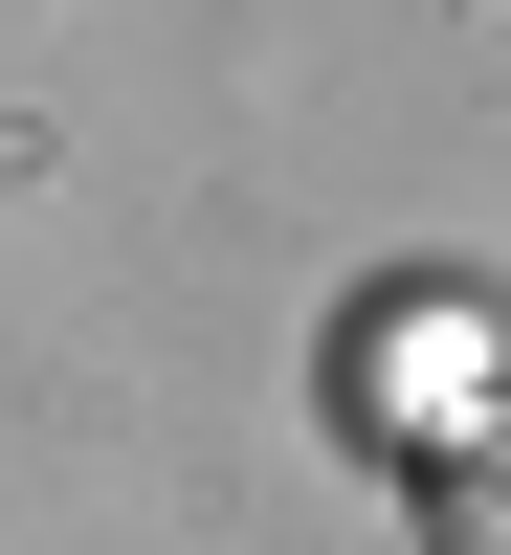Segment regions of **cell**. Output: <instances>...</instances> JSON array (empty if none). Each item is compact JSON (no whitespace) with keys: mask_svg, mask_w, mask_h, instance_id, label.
Returning <instances> with one entry per match:
<instances>
[{"mask_svg":"<svg viewBox=\"0 0 511 555\" xmlns=\"http://www.w3.org/2000/svg\"><path fill=\"white\" fill-rule=\"evenodd\" d=\"M423 533L445 555H511V400H489L468 444H423Z\"/></svg>","mask_w":511,"mask_h":555,"instance_id":"obj_1","label":"cell"}]
</instances>
